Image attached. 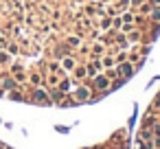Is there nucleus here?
Returning <instances> with one entry per match:
<instances>
[{"label": "nucleus", "instance_id": "f257e3e1", "mask_svg": "<svg viewBox=\"0 0 160 149\" xmlns=\"http://www.w3.org/2000/svg\"><path fill=\"white\" fill-rule=\"evenodd\" d=\"M94 86H97L99 90H103V88H108V77H97V81H94Z\"/></svg>", "mask_w": 160, "mask_h": 149}, {"label": "nucleus", "instance_id": "f03ea898", "mask_svg": "<svg viewBox=\"0 0 160 149\" xmlns=\"http://www.w3.org/2000/svg\"><path fill=\"white\" fill-rule=\"evenodd\" d=\"M121 74H132V64H121Z\"/></svg>", "mask_w": 160, "mask_h": 149}, {"label": "nucleus", "instance_id": "7ed1b4c3", "mask_svg": "<svg viewBox=\"0 0 160 149\" xmlns=\"http://www.w3.org/2000/svg\"><path fill=\"white\" fill-rule=\"evenodd\" d=\"M103 66L112 68V66H114V59H112V57H105V59H103Z\"/></svg>", "mask_w": 160, "mask_h": 149}, {"label": "nucleus", "instance_id": "20e7f679", "mask_svg": "<svg viewBox=\"0 0 160 149\" xmlns=\"http://www.w3.org/2000/svg\"><path fill=\"white\" fill-rule=\"evenodd\" d=\"M138 37H140V33H138V31H130V40H132V42H136Z\"/></svg>", "mask_w": 160, "mask_h": 149}, {"label": "nucleus", "instance_id": "39448f33", "mask_svg": "<svg viewBox=\"0 0 160 149\" xmlns=\"http://www.w3.org/2000/svg\"><path fill=\"white\" fill-rule=\"evenodd\" d=\"M64 68H66V70H70V68H72V59H64Z\"/></svg>", "mask_w": 160, "mask_h": 149}, {"label": "nucleus", "instance_id": "423d86ee", "mask_svg": "<svg viewBox=\"0 0 160 149\" xmlns=\"http://www.w3.org/2000/svg\"><path fill=\"white\" fill-rule=\"evenodd\" d=\"M68 44H72V46H77V44H79V37H70V40H68Z\"/></svg>", "mask_w": 160, "mask_h": 149}, {"label": "nucleus", "instance_id": "0eeeda50", "mask_svg": "<svg viewBox=\"0 0 160 149\" xmlns=\"http://www.w3.org/2000/svg\"><path fill=\"white\" fill-rule=\"evenodd\" d=\"M79 96H81V99H86V96H88V90H84V88H81V90H79Z\"/></svg>", "mask_w": 160, "mask_h": 149}, {"label": "nucleus", "instance_id": "6e6552de", "mask_svg": "<svg viewBox=\"0 0 160 149\" xmlns=\"http://www.w3.org/2000/svg\"><path fill=\"white\" fill-rule=\"evenodd\" d=\"M154 20H160V11H154Z\"/></svg>", "mask_w": 160, "mask_h": 149}, {"label": "nucleus", "instance_id": "1a4fd4ad", "mask_svg": "<svg viewBox=\"0 0 160 149\" xmlns=\"http://www.w3.org/2000/svg\"><path fill=\"white\" fill-rule=\"evenodd\" d=\"M149 2H152V4H160V0H149Z\"/></svg>", "mask_w": 160, "mask_h": 149}]
</instances>
